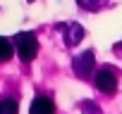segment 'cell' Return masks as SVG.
I'll return each instance as SVG.
<instances>
[{
  "label": "cell",
  "mask_w": 122,
  "mask_h": 114,
  "mask_svg": "<svg viewBox=\"0 0 122 114\" xmlns=\"http://www.w3.org/2000/svg\"><path fill=\"white\" fill-rule=\"evenodd\" d=\"M15 50L22 57V62H31L36 57V52H38V38L34 33H26V31L17 33L15 36Z\"/></svg>",
  "instance_id": "6da1fadb"
},
{
  "label": "cell",
  "mask_w": 122,
  "mask_h": 114,
  "mask_svg": "<svg viewBox=\"0 0 122 114\" xmlns=\"http://www.w3.org/2000/svg\"><path fill=\"white\" fill-rule=\"evenodd\" d=\"M93 64H96L93 50H86V52L77 55V57H74V71H77V76L89 79V76H91V71H93Z\"/></svg>",
  "instance_id": "7a4b0ae2"
},
{
  "label": "cell",
  "mask_w": 122,
  "mask_h": 114,
  "mask_svg": "<svg viewBox=\"0 0 122 114\" xmlns=\"http://www.w3.org/2000/svg\"><path fill=\"white\" fill-rule=\"evenodd\" d=\"M93 81H96V88H98L101 93H105V95H112V93L117 90V76H115L110 69H101Z\"/></svg>",
  "instance_id": "3957f363"
},
{
  "label": "cell",
  "mask_w": 122,
  "mask_h": 114,
  "mask_svg": "<svg viewBox=\"0 0 122 114\" xmlns=\"http://www.w3.org/2000/svg\"><path fill=\"white\" fill-rule=\"evenodd\" d=\"M29 114H55V102H53L48 95H36V97L31 100Z\"/></svg>",
  "instance_id": "277c9868"
},
{
  "label": "cell",
  "mask_w": 122,
  "mask_h": 114,
  "mask_svg": "<svg viewBox=\"0 0 122 114\" xmlns=\"http://www.w3.org/2000/svg\"><path fill=\"white\" fill-rule=\"evenodd\" d=\"M81 38H84V29H81V24H70L67 29H65V45L67 48H74V45H79L81 43Z\"/></svg>",
  "instance_id": "5b68a950"
},
{
  "label": "cell",
  "mask_w": 122,
  "mask_h": 114,
  "mask_svg": "<svg viewBox=\"0 0 122 114\" xmlns=\"http://www.w3.org/2000/svg\"><path fill=\"white\" fill-rule=\"evenodd\" d=\"M0 114H19V107H17V102H15L12 97H7V100H0Z\"/></svg>",
  "instance_id": "8992f818"
},
{
  "label": "cell",
  "mask_w": 122,
  "mask_h": 114,
  "mask_svg": "<svg viewBox=\"0 0 122 114\" xmlns=\"http://www.w3.org/2000/svg\"><path fill=\"white\" fill-rule=\"evenodd\" d=\"M10 57H12V43L0 36V62H7Z\"/></svg>",
  "instance_id": "52a82bcc"
},
{
  "label": "cell",
  "mask_w": 122,
  "mask_h": 114,
  "mask_svg": "<svg viewBox=\"0 0 122 114\" xmlns=\"http://www.w3.org/2000/svg\"><path fill=\"white\" fill-rule=\"evenodd\" d=\"M77 3H79V7L81 10H101V7H105L108 5V0H77Z\"/></svg>",
  "instance_id": "ba28073f"
},
{
  "label": "cell",
  "mask_w": 122,
  "mask_h": 114,
  "mask_svg": "<svg viewBox=\"0 0 122 114\" xmlns=\"http://www.w3.org/2000/svg\"><path fill=\"white\" fill-rule=\"evenodd\" d=\"M81 112H84V114H101V109H98V105H96V102H91V100H86V102H81Z\"/></svg>",
  "instance_id": "9c48e42d"
},
{
  "label": "cell",
  "mask_w": 122,
  "mask_h": 114,
  "mask_svg": "<svg viewBox=\"0 0 122 114\" xmlns=\"http://www.w3.org/2000/svg\"><path fill=\"white\" fill-rule=\"evenodd\" d=\"M29 3H34V0H29Z\"/></svg>",
  "instance_id": "30bf717a"
}]
</instances>
